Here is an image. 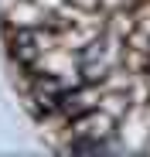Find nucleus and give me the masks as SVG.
Here are the masks:
<instances>
[{
  "label": "nucleus",
  "mask_w": 150,
  "mask_h": 157,
  "mask_svg": "<svg viewBox=\"0 0 150 157\" xmlns=\"http://www.w3.org/2000/svg\"><path fill=\"white\" fill-rule=\"evenodd\" d=\"M7 55L17 68L31 65L41 51L58 48V28H4Z\"/></svg>",
  "instance_id": "nucleus-1"
},
{
  "label": "nucleus",
  "mask_w": 150,
  "mask_h": 157,
  "mask_svg": "<svg viewBox=\"0 0 150 157\" xmlns=\"http://www.w3.org/2000/svg\"><path fill=\"white\" fill-rule=\"evenodd\" d=\"M68 137H82V140H96V144L119 147V144H116V120L106 116L99 106H96V109H85V113H79V116H72L62 144H65Z\"/></svg>",
  "instance_id": "nucleus-2"
},
{
  "label": "nucleus",
  "mask_w": 150,
  "mask_h": 157,
  "mask_svg": "<svg viewBox=\"0 0 150 157\" xmlns=\"http://www.w3.org/2000/svg\"><path fill=\"white\" fill-rule=\"evenodd\" d=\"M99 96H103V86L99 82H82V86H75V89H68L62 99H58V113L62 116H79V113H85V109H96L99 106Z\"/></svg>",
  "instance_id": "nucleus-3"
},
{
  "label": "nucleus",
  "mask_w": 150,
  "mask_h": 157,
  "mask_svg": "<svg viewBox=\"0 0 150 157\" xmlns=\"http://www.w3.org/2000/svg\"><path fill=\"white\" fill-rule=\"evenodd\" d=\"M99 109L119 123L123 116L133 109V99H130V92H126V89H103V96H99Z\"/></svg>",
  "instance_id": "nucleus-4"
},
{
  "label": "nucleus",
  "mask_w": 150,
  "mask_h": 157,
  "mask_svg": "<svg viewBox=\"0 0 150 157\" xmlns=\"http://www.w3.org/2000/svg\"><path fill=\"white\" fill-rule=\"evenodd\" d=\"M68 4L82 7V10H103V0H68Z\"/></svg>",
  "instance_id": "nucleus-5"
},
{
  "label": "nucleus",
  "mask_w": 150,
  "mask_h": 157,
  "mask_svg": "<svg viewBox=\"0 0 150 157\" xmlns=\"http://www.w3.org/2000/svg\"><path fill=\"white\" fill-rule=\"evenodd\" d=\"M34 4H38V7H44V10H58L65 0H34Z\"/></svg>",
  "instance_id": "nucleus-6"
}]
</instances>
